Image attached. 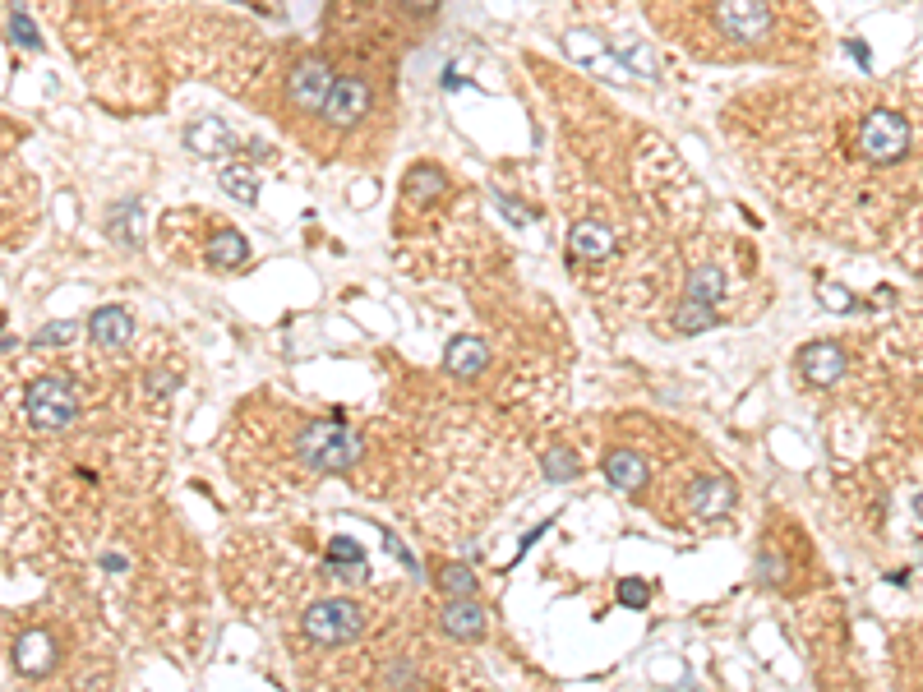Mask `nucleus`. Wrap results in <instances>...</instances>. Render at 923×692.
<instances>
[{"instance_id": "1", "label": "nucleus", "mask_w": 923, "mask_h": 692, "mask_svg": "<svg viewBox=\"0 0 923 692\" xmlns=\"http://www.w3.org/2000/svg\"><path fill=\"white\" fill-rule=\"evenodd\" d=\"M360 453H365V439H360V430H347V425H305L296 434L300 466H310L319 476H351Z\"/></svg>"}, {"instance_id": "2", "label": "nucleus", "mask_w": 923, "mask_h": 692, "mask_svg": "<svg viewBox=\"0 0 923 692\" xmlns=\"http://www.w3.org/2000/svg\"><path fill=\"white\" fill-rule=\"evenodd\" d=\"M910 153V120L891 107H873L859 120V157L868 167H896Z\"/></svg>"}, {"instance_id": "3", "label": "nucleus", "mask_w": 923, "mask_h": 692, "mask_svg": "<svg viewBox=\"0 0 923 692\" xmlns=\"http://www.w3.org/2000/svg\"><path fill=\"white\" fill-rule=\"evenodd\" d=\"M24 416L42 434L70 430L74 416H79V397H74V388L65 379H37L24 393Z\"/></svg>"}, {"instance_id": "4", "label": "nucleus", "mask_w": 923, "mask_h": 692, "mask_svg": "<svg viewBox=\"0 0 923 692\" xmlns=\"http://www.w3.org/2000/svg\"><path fill=\"white\" fill-rule=\"evenodd\" d=\"M300 623H305V637L314 646H347L365 628V609L356 600H314Z\"/></svg>"}, {"instance_id": "5", "label": "nucleus", "mask_w": 923, "mask_h": 692, "mask_svg": "<svg viewBox=\"0 0 923 692\" xmlns=\"http://www.w3.org/2000/svg\"><path fill=\"white\" fill-rule=\"evenodd\" d=\"M716 24L720 33L739 42V47H753L762 37H771L776 28V14H771L767 0H720L716 5Z\"/></svg>"}, {"instance_id": "6", "label": "nucleus", "mask_w": 923, "mask_h": 692, "mask_svg": "<svg viewBox=\"0 0 923 692\" xmlns=\"http://www.w3.org/2000/svg\"><path fill=\"white\" fill-rule=\"evenodd\" d=\"M328 93H333V70L324 56H300L287 70V97L300 111H324Z\"/></svg>"}, {"instance_id": "7", "label": "nucleus", "mask_w": 923, "mask_h": 692, "mask_svg": "<svg viewBox=\"0 0 923 692\" xmlns=\"http://www.w3.org/2000/svg\"><path fill=\"white\" fill-rule=\"evenodd\" d=\"M370 102H374V93L365 79H356V74L333 79V93H328V102H324V120L333 130H351V125L370 111Z\"/></svg>"}, {"instance_id": "8", "label": "nucleus", "mask_w": 923, "mask_h": 692, "mask_svg": "<svg viewBox=\"0 0 923 692\" xmlns=\"http://www.w3.org/2000/svg\"><path fill=\"white\" fill-rule=\"evenodd\" d=\"M840 370H845V351L831 342H813L799 351V374H804L813 388H831V383L840 379Z\"/></svg>"}, {"instance_id": "9", "label": "nucleus", "mask_w": 923, "mask_h": 692, "mask_svg": "<svg viewBox=\"0 0 923 692\" xmlns=\"http://www.w3.org/2000/svg\"><path fill=\"white\" fill-rule=\"evenodd\" d=\"M14 665H19V674H28V679L51 674V669H56V642H51V633L33 628V633L19 637V642H14Z\"/></svg>"}, {"instance_id": "10", "label": "nucleus", "mask_w": 923, "mask_h": 692, "mask_svg": "<svg viewBox=\"0 0 923 692\" xmlns=\"http://www.w3.org/2000/svg\"><path fill=\"white\" fill-rule=\"evenodd\" d=\"M439 619H444V633L457 637V642H480V637H485V609H480L471 596H453Z\"/></svg>"}, {"instance_id": "11", "label": "nucleus", "mask_w": 923, "mask_h": 692, "mask_svg": "<svg viewBox=\"0 0 923 692\" xmlns=\"http://www.w3.org/2000/svg\"><path fill=\"white\" fill-rule=\"evenodd\" d=\"M88 337H93L97 346H107V351H116V346H125L134 337V319L130 310H120V305H102V310L88 319Z\"/></svg>"}, {"instance_id": "12", "label": "nucleus", "mask_w": 923, "mask_h": 692, "mask_svg": "<svg viewBox=\"0 0 923 692\" xmlns=\"http://www.w3.org/2000/svg\"><path fill=\"white\" fill-rule=\"evenodd\" d=\"M605 480L624 494H642L647 490V462L637 453H628V448H619V453L605 457Z\"/></svg>"}, {"instance_id": "13", "label": "nucleus", "mask_w": 923, "mask_h": 692, "mask_svg": "<svg viewBox=\"0 0 923 692\" xmlns=\"http://www.w3.org/2000/svg\"><path fill=\"white\" fill-rule=\"evenodd\" d=\"M688 503H693L697 513H725V508H730L734 503V480L730 476H702L693 485V490H688Z\"/></svg>"}, {"instance_id": "14", "label": "nucleus", "mask_w": 923, "mask_h": 692, "mask_svg": "<svg viewBox=\"0 0 923 692\" xmlns=\"http://www.w3.org/2000/svg\"><path fill=\"white\" fill-rule=\"evenodd\" d=\"M568 250H573L577 259H610L614 236H610V227H600V222H577V227L568 231Z\"/></svg>"}, {"instance_id": "15", "label": "nucleus", "mask_w": 923, "mask_h": 692, "mask_svg": "<svg viewBox=\"0 0 923 692\" xmlns=\"http://www.w3.org/2000/svg\"><path fill=\"white\" fill-rule=\"evenodd\" d=\"M485 365H490V346L476 342V337H462V342L448 346V370L453 374H467L471 379V374H480Z\"/></svg>"}, {"instance_id": "16", "label": "nucleus", "mask_w": 923, "mask_h": 692, "mask_svg": "<svg viewBox=\"0 0 923 692\" xmlns=\"http://www.w3.org/2000/svg\"><path fill=\"white\" fill-rule=\"evenodd\" d=\"M245 259H250L245 236H236V231H217L213 245H208V263H213V268H240Z\"/></svg>"}, {"instance_id": "17", "label": "nucleus", "mask_w": 923, "mask_h": 692, "mask_svg": "<svg viewBox=\"0 0 923 692\" xmlns=\"http://www.w3.org/2000/svg\"><path fill=\"white\" fill-rule=\"evenodd\" d=\"M222 190H227L231 199H240L245 208H254V199H259V185H254L250 167H222Z\"/></svg>"}, {"instance_id": "18", "label": "nucleus", "mask_w": 923, "mask_h": 692, "mask_svg": "<svg viewBox=\"0 0 923 692\" xmlns=\"http://www.w3.org/2000/svg\"><path fill=\"white\" fill-rule=\"evenodd\" d=\"M190 148L194 153H222V148H231V134H222L217 120H204V125L190 130Z\"/></svg>"}, {"instance_id": "19", "label": "nucleus", "mask_w": 923, "mask_h": 692, "mask_svg": "<svg viewBox=\"0 0 923 692\" xmlns=\"http://www.w3.org/2000/svg\"><path fill=\"white\" fill-rule=\"evenodd\" d=\"M720 291H725V277H720L716 268H702V273H693V282H688V300H697V305H716Z\"/></svg>"}, {"instance_id": "20", "label": "nucleus", "mask_w": 923, "mask_h": 692, "mask_svg": "<svg viewBox=\"0 0 923 692\" xmlns=\"http://www.w3.org/2000/svg\"><path fill=\"white\" fill-rule=\"evenodd\" d=\"M711 323H716V310H711V305H697V300L679 305V328H684V333H702Z\"/></svg>"}, {"instance_id": "21", "label": "nucleus", "mask_w": 923, "mask_h": 692, "mask_svg": "<svg viewBox=\"0 0 923 692\" xmlns=\"http://www.w3.org/2000/svg\"><path fill=\"white\" fill-rule=\"evenodd\" d=\"M10 33H14V42H19L24 51H42V37H37L33 19H28L24 10H14V14H10Z\"/></svg>"}, {"instance_id": "22", "label": "nucleus", "mask_w": 923, "mask_h": 692, "mask_svg": "<svg viewBox=\"0 0 923 692\" xmlns=\"http://www.w3.org/2000/svg\"><path fill=\"white\" fill-rule=\"evenodd\" d=\"M545 476H550V480H573L577 476V457L568 453V448L550 453V457H545Z\"/></svg>"}, {"instance_id": "23", "label": "nucleus", "mask_w": 923, "mask_h": 692, "mask_svg": "<svg viewBox=\"0 0 923 692\" xmlns=\"http://www.w3.org/2000/svg\"><path fill=\"white\" fill-rule=\"evenodd\" d=\"M439 582H444L448 596H476V577H471L467 568H444V577H439Z\"/></svg>"}, {"instance_id": "24", "label": "nucleus", "mask_w": 923, "mask_h": 692, "mask_svg": "<svg viewBox=\"0 0 923 692\" xmlns=\"http://www.w3.org/2000/svg\"><path fill=\"white\" fill-rule=\"evenodd\" d=\"M333 563H365V549H360L356 540L337 536L333 545H328V568H333Z\"/></svg>"}, {"instance_id": "25", "label": "nucleus", "mask_w": 923, "mask_h": 692, "mask_svg": "<svg viewBox=\"0 0 923 692\" xmlns=\"http://www.w3.org/2000/svg\"><path fill=\"white\" fill-rule=\"evenodd\" d=\"M647 600H651V591L637 577H624L619 582V605H628V609H647Z\"/></svg>"}, {"instance_id": "26", "label": "nucleus", "mask_w": 923, "mask_h": 692, "mask_svg": "<svg viewBox=\"0 0 923 692\" xmlns=\"http://www.w3.org/2000/svg\"><path fill=\"white\" fill-rule=\"evenodd\" d=\"M70 337H74V323H47L37 333V346H56V342H70Z\"/></svg>"}, {"instance_id": "27", "label": "nucleus", "mask_w": 923, "mask_h": 692, "mask_svg": "<svg viewBox=\"0 0 923 692\" xmlns=\"http://www.w3.org/2000/svg\"><path fill=\"white\" fill-rule=\"evenodd\" d=\"M402 5V14H411V19H434L439 14V0H397Z\"/></svg>"}, {"instance_id": "28", "label": "nucleus", "mask_w": 923, "mask_h": 692, "mask_svg": "<svg viewBox=\"0 0 923 692\" xmlns=\"http://www.w3.org/2000/svg\"><path fill=\"white\" fill-rule=\"evenodd\" d=\"M171 388H176V374H162V370L148 374V393L162 397V393H171Z\"/></svg>"}, {"instance_id": "29", "label": "nucleus", "mask_w": 923, "mask_h": 692, "mask_svg": "<svg viewBox=\"0 0 923 692\" xmlns=\"http://www.w3.org/2000/svg\"><path fill=\"white\" fill-rule=\"evenodd\" d=\"M822 300H827V305H836V310H850V305H854L850 291H840V287H822Z\"/></svg>"}, {"instance_id": "30", "label": "nucleus", "mask_w": 923, "mask_h": 692, "mask_svg": "<svg viewBox=\"0 0 923 692\" xmlns=\"http://www.w3.org/2000/svg\"><path fill=\"white\" fill-rule=\"evenodd\" d=\"M845 51H850V56H859V65H868V60H873V51H868L859 37H850V42H845Z\"/></svg>"}, {"instance_id": "31", "label": "nucleus", "mask_w": 923, "mask_h": 692, "mask_svg": "<svg viewBox=\"0 0 923 692\" xmlns=\"http://www.w3.org/2000/svg\"><path fill=\"white\" fill-rule=\"evenodd\" d=\"M914 508H919V517H923V494H919V499H914Z\"/></svg>"}, {"instance_id": "32", "label": "nucleus", "mask_w": 923, "mask_h": 692, "mask_svg": "<svg viewBox=\"0 0 923 692\" xmlns=\"http://www.w3.org/2000/svg\"><path fill=\"white\" fill-rule=\"evenodd\" d=\"M0 323H5V314H0Z\"/></svg>"}]
</instances>
